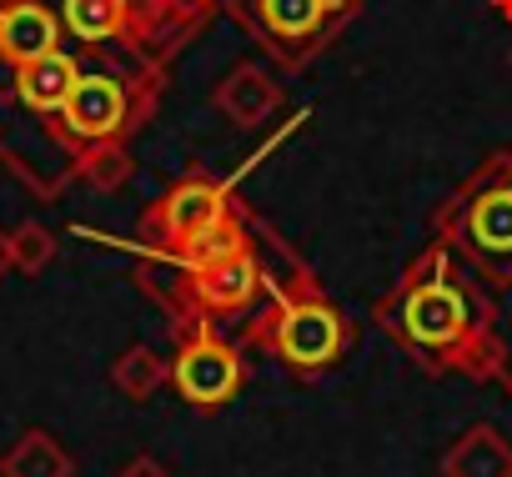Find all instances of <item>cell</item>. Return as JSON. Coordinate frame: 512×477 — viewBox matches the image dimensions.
<instances>
[{
  "mask_svg": "<svg viewBox=\"0 0 512 477\" xmlns=\"http://www.w3.org/2000/svg\"><path fill=\"white\" fill-rule=\"evenodd\" d=\"M272 347H277L292 367L312 372V367H332V362L342 357L347 332H342V317H337L332 307H322V302H292V307L277 317Z\"/></svg>",
  "mask_w": 512,
  "mask_h": 477,
  "instance_id": "cell-1",
  "label": "cell"
},
{
  "mask_svg": "<svg viewBox=\"0 0 512 477\" xmlns=\"http://www.w3.org/2000/svg\"><path fill=\"white\" fill-rule=\"evenodd\" d=\"M397 327L417 342V347H452L462 332H467V297L447 282H427L417 292H407L402 312H397Z\"/></svg>",
  "mask_w": 512,
  "mask_h": 477,
  "instance_id": "cell-2",
  "label": "cell"
},
{
  "mask_svg": "<svg viewBox=\"0 0 512 477\" xmlns=\"http://www.w3.org/2000/svg\"><path fill=\"white\" fill-rule=\"evenodd\" d=\"M56 116H61L66 136H76V141H111L126 121V91L111 76H81Z\"/></svg>",
  "mask_w": 512,
  "mask_h": 477,
  "instance_id": "cell-3",
  "label": "cell"
},
{
  "mask_svg": "<svg viewBox=\"0 0 512 477\" xmlns=\"http://www.w3.org/2000/svg\"><path fill=\"white\" fill-rule=\"evenodd\" d=\"M236 382H241L236 352H226V347H216V342H191V347L181 352V362H176V387H181V397L196 402V407L226 402V397L236 392Z\"/></svg>",
  "mask_w": 512,
  "mask_h": 477,
  "instance_id": "cell-4",
  "label": "cell"
},
{
  "mask_svg": "<svg viewBox=\"0 0 512 477\" xmlns=\"http://www.w3.org/2000/svg\"><path fill=\"white\" fill-rule=\"evenodd\" d=\"M61 51V21L41 6V0H16L0 11V61L26 66L36 56Z\"/></svg>",
  "mask_w": 512,
  "mask_h": 477,
  "instance_id": "cell-5",
  "label": "cell"
},
{
  "mask_svg": "<svg viewBox=\"0 0 512 477\" xmlns=\"http://www.w3.org/2000/svg\"><path fill=\"white\" fill-rule=\"evenodd\" d=\"M76 81H81V66L66 51H51V56H36V61L16 66V96L41 116H56L66 106V96L76 91Z\"/></svg>",
  "mask_w": 512,
  "mask_h": 477,
  "instance_id": "cell-6",
  "label": "cell"
},
{
  "mask_svg": "<svg viewBox=\"0 0 512 477\" xmlns=\"http://www.w3.org/2000/svg\"><path fill=\"white\" fill-rule=\"evenodd\" d=\"M161 221L171 226V236H181V242H196V236H206V231L221 221V191L191 181V186H181V191L166 196Z\"/></svg>",
  "mask_w": 512,
  "mask_h": 477,
  "instance_id": "cell-7",
  "label": "cell"
},
{
  "mask_svg": "<svg viewBox=\"0 0 512 477\" xmlns=\"http://www.w3.org/2000/svg\"><path fill=\"white\" fill-rule=\"evenodd\" d=\"M467 236L482 257H497V262H512V191H492L472 206V221H467Z\"/></svg>",
  "mask_w": 512,
  "mask_h": 477,
  "instance_id": "cell-8",
  "label": "cell"
},
{
  "mask_svg": "<svg viewBox=\"0 0 512 477\" xmlns=\"http://www.w3.org/2000/svg\"><path fill=\"white\" fill-rule=\"evenodd\" d=\"M196 292H201L211 307H241V302L256 292V267L246 262V252H226V257H216V262H201Z\"/></svg>",
  "mask_w": 512,
  "mask_h": 477,
  "instance_id": "cell-9",
  "label": "cell"
},
{
  "mask_svg": "<svg viewBox=\"0 0 512 477\" xmlns=\"http://www.w3.org/2000/svg\"><path fill=\"white\" fill-rule=\"evenodd\" d=\"M0 477H71V457L56 447L51 432H26L0 462Z\"/></svg>",
  "mask_w": 512,
  "mask_h": 477,
  "instance_id": "cell-10",
  "label": "cell"
},
{
  "mask_svg": "<svg viewBox=\"0 0 512 477\" xmlns=\"http://www.w3.org/2000/svg\"><path fill=\"white\" fill-rule=\"evenodd\" d=\"M256 11H262V26L282 41H307L322 31L332 0H256Z\"/></svg>",
  "mask_w": 512,
  "mask_h": 477,
  "instance_id": "cell-11",
  "label": "cell"
},
{
  "mask_svg": "<svg viewBox=\"0 0 512 477\" xmlns=\"http://www.w3.org/2000/svg\"><path fill=\"white\" fill-rule=\"evenodd\" d=\"M66 26L81 41H111L126 26V0H66Z\"/></svg>",
  "mask_w": 512,
  "mask_h": 477,
  "instance_id": "cell-12",
  "label": "cell"
},
{
  "mask_svg": "<svg viewBox=\"0 0 512 477\" xmlns=\"http://www.w3.org/2000/svg\"><path fill=\"white\" fill-rule=\"evenodd\" d=\"M51 252H56L51 231L36 226V221H26V226L11 236V257H16V267H26V272H41V267L51 262Z\"/></svg>",
  "mask_w": 512,
  "mask_h": 477,
  "instance_id": "cell-13",
  "label": "cell"
},
{
  "mask_svg": "<svg viewBox=\"0 0 512 477\" xmlns=\"http://www.w3.org/2000/svg\"><path fill=\"white\" fill-rule=\"evenodd\" d=\"M11 267H16V257H11V236H6V231H0V277H6Z\"/></svg>",
  "mask_w": 512,
  "mask_h": 477,
  "instance_id": "cell-14",
  "label": "cell"
}]
</instances>
